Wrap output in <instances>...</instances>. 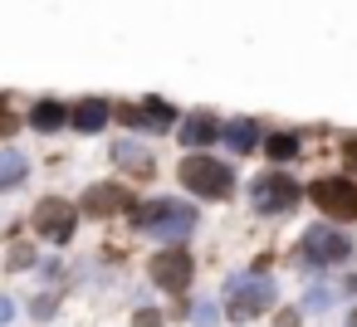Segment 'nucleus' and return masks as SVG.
Listing matches in <instances>:
<instances>
[{
  "label": "nucleus",
  "mask_w": 357,
  "mask_h": 327,
  "mask_svg": "<svg viewBox=\"0 0 357 327\" xmlns=\"http://www.w3.org/2000/svg\"><path fill=\"white\" fill-rule=\"evenodd\" d=\"M181 181H186L196 196H206V200H220V196H230V186H235V171H230V161H215V157H201V152H191V157L181 161Z\"/></svg>",
  "instance_id": "obj_1"
},
{
  "label": "nucleus",
  "mask_w": 357,
  "mask_h": 327,
  "mask_svg": "<svg viewBox=\"0 0 357 327\" xmlns=\"http://www.w3.org/2000/svg\"><path fill=\"white\" fill-rule=\"evenodd\" d=\"M132 220H137L142 230H152V239H186L191 225H196V215H191L181 200H152V205H137Z\"/></svg>",
  "instance_id": "obj_2"
},
{
  "label": "nucleus",
  "mask_w": 357,
  "mask_h": 327,
  "mask_svg": "<svg viewBox=\"0 0 357 327\" xmlns=\"http://www.w3.org/2000/svg\"><path fill=\"white\" fill-rule=\"evenodd\" d=\"M225 303H230V322H250V317H259L274 303V278L240 273V278L225 283Z\"/></svg>",
  "instance_id": "obj_3"
},
{
  "label": "nucleus",
  "mask_w": 357,
  "mask_h": 327,
  "mask_svg": "<svg viewBox=\"0 0 357 327\" xmlns=\"http://www.w3.org/2000/svg\"><path fill=\"white\" fill-rule=\"evenodd\" d=\"M308 200H313L323 215H333V220H352V215H357V186H352L347 176H323V181H313V186H308Z\"/></svg>",
  "instance_id": "obj_4"
},
{
  "label": "nucleus",
  "mask_w": 357,
  "mask_h": 327,
  "mask_svg": "<svg viewBox=\"0 0 357 327\" xmlns=\"http://www.w3.org/2000/svg\"><path fill=\"white\" fill-rule=\"evenodd\" d=\"M250 196H255V210H264V215H269V210H274V215H279V210H289V205H294V200H298V196H303V186H298V181H289V176H279V171H274V176H259V181H255V191H250Z\"/></svg>",
  "instance_id": "obj_5"
},
{
  "label": "nucleus",
  "mask_w": 357,
  "mask_h": 327,
  "mask_svg": "<svg viewBox=\"0 0 357 327\" xmlns=\"http://www.w3.org/2000/svg\"><path fill=\"white\" fill-rule=\"evenodd\" d=\"M35 230L54 244L74 239V200H40L35 205Z\"/></svg>",
  "instance_id": "obj_6"
},
{
  "label": "nucleus",
  "mask_w": 357,
  "mask_h": 327,
  "mask_svg": "<svg viewBox=\"0 0 357 327\" xmlns=\"http://www.w3.org/2000/svg\"><path fill=\"white\" fill-rule=\"evenodd\" d=\"M347 249H352V239H342V234L328 230V225H313V230L303 234V254H308L313 264H337V259H347Z\"/></svg>",
  "instance_id": "obj_7"
},
{
  "label": "nucleus",
  "mask_w": 357,
  "mask_h": 327,
  "mask_svg": "<svg viewBox=\"0 0 357 327\" xmlns=\"http://www.w3.org/2000/svg\"><path fill=\"white\" fill-rule=\"evenodd\" d=\"M152 278H157L167 293H181V288L191 283V254H186V249H162V254L152 259Z\"/></svg>",
  "instance_id": "obj_8"
},
{
  "label": "nucleus",
  "mask_w": 357,
  "mask_h": 327,
  "mask_svg": "<svg viewBox=\"0 0 357 327\" xmlns=\"http://www.w3.org/2000/svg\"><path fill=\"white\" fill-rule=\"evenodd\" d=\"M118 118L137 132H167L172 127V108L167 103H142V108H118Z\"/></svg>",
  "instance_id": "obj_9"
},
{
  "label": "nucleus",
  "mask_w": 357,
  "mask_h": 327,
  "mask_svg": "<svg viewBox=\"0 0 357 327\" xmlns=\"http://www.w3.org/2000/svg\"><path fill=\"white\" fill-rule=\"evenodd\" d=\"M108 118H113V108H108L103 98H84V103H74V108H69V122H74L79 132H98Z\"/></svg>",
  "instance_id": "obj_10"
},
{
  "label": "nucleus",
  "mask_w": 357,
  "mask_h": 327,
  "mask_svg": "<svg viewBox=\"0 0 357 327\" xmlns=\"http://www.w3.org/2000/svg\"><path fill=\"white\" fill-rule=\"evenodd\" d=\"M84 205H89V215H113V210L128 205V191L123 186H89Z\"/></svg>",
  "instance_id": "obj_11"
},
{
  "label": "nucleus",
  "mask_w": 357,
  "mask_h": 327,
  "mask_svg": "<svg viewBox=\"0 0 357 327\" xmlns=\"http://www.w3.org/2000/svg\"><path fill=\"white\" fill-rule=\"evenodd\" d=\"M113 161L123 171H132V176H147L152 171V152H142L137 142H113Z\"/></svg>",
  "instance_id": "obj_12"
},
{
  "label": "nucleus",
  "mask_w": 357,
  "mask_h": 327,
  "mask_svg": "<svg viewBox=\"0 0 357 327\" xmlns=\"http://www.w3.org/2000/svg\"><path fill=\"white\" fill-rule=\"evenodd\" d=\"M25 171H30V161L20 157V152H0V191H10V186H20L25 181Z\"/></svg>",
  "instance_id": "obj_13"
},
{
  "label": "nucleus",
  "mask_w": 357,
  "mask_h": 327,
  "mask_svg": "<svg viewBox=\"0 0 357 327\" xmlns=\"http://www.w3.org/2000/svg\"><path fill=\"white\" fill-rule=\"evenodd\" d=\"M181 137H186V147H211V142H215V137H220V127H215V122H211V118H191V122H186V132H181Z\"/></svg>",
  "instance_id": "obj_14"
},
{
  "label": "nucleus",
  "mask_w": 357,
  "mask_h": 327,
  "mask_svg": "<svg viewBox=\"0 0 357 327\" xmlns=\"http://www.w3.org/2000/svg\"><path fill=\"white\" fill-rule=\"evenodd\" d=\"M30 122H35L40 132H54V127H64V122H69V108H59V103H40Z\"/></svg>",
  "instance_id": "obj_15"
},
{
  "label": "nucleus",
  "mask_w": 357,
  "mask_h": 327,
  "mask_svg": "<svg viewBox=\"0 0 357 327\" xmlns=\"http://www.w3.org/2000/svg\"><path fill=\"white\" fill-rule=\"evenodd\" d=\"M225 142H230V152H250V147L259 142V127H255V122H230V127H225Z\"/></svg>",
  "instance_id": "obj_16"
},
{
  "label": "nucleus",
  "mask_w": 357,
  "mask_h": 327,
  "mask_svg": "<svg viewBox=\"0 0 357 327\" xmlns=\"http://www.w3.org/2000/svg\"><path fill=\"white\" fill-rule=\"evenodd\" d=\"M264 147H269V157H274V161H289V157L298 152V137H294V132H274Z\"/></svg>",
  "instance_id": "obj_17"
},
{
  "label": "nucleus",
  "mask_w": 357,
  "mask_h": 327,
  "mask_svg": "<svg viewBox=\"0 0 357 327\" xmlns=\"http://www.w3.org/2000/svg\"><path fill=\"white\" fill-rule=\"evenodd\" d=\"M191 322H196V327H215V322H220V317H215V303H196V308H191Z\"/></svg>",
  "instance_id": "obj_18"
},
{
  "label": "nucleus",
  "mask_w": 357,
  "mask_h": 327,
  "mask_svg": "<svg viewBox=\"0 0 357 327\" xmlns=\"http://www.w3.org/2000/svg\"><path fill=\"white\" fill-rule=\"evenodd\" d=\"M132 327H162V312H152V308H142V312L132 317Z\"/></svg>",
  "instance_id": "obj_19"
},
{
  "label": "nucleus",
  "mask_w": 357,
  "mask_h": 327,
  "mask_svg": "<svg viewBox=\"0 0 357 327\" xmlns=\"http://www.w3.org/2000/svg\"><path fill=\"white\" fill-rule=\"evenodd\" d=\"M54 303H59V298H54V293H45V298L35 303V317H45V312H54Z\"/></svg>",
  "instance_id": "obj_20"
},
{
  "label": "nucleus",
  "mask_w": 357,
  "mask_h": 327,
  "mask_svg": "<svg viewBox=\"0 0 357 327\" xmlns=\"http://www.w3.org/2000/svg\"><path fill=\"white\" fill-rule=\"evenodd\" d=\"M274 327H298V312H294V308H284V312L274 317Z\"/></svg>",
  "instance_id": "obj_21"
},
{
  "label": "nucleus",
  "mask_w": 357,
  "mask_h": 327,
  "mask_svg": "<svg viewBox=\"0 0 357 327\" xmlns=\"http://www.w3.org/2000/svg\"><path fill=\"white\" fill-rule=\"evenodd\" d=\"M25 264H30V249H25V244H20V249H15V254H10V269H25Z\"/></svg>",
  "instance_id": "obj_22"
},
{
  "label": "nucleus",
  "mask_w": 357,
  "mask_h": 327,
  "mask_svg": "<svg viewBox=\"0 0 357 327\" xmlns=\"http://www.w3.org/2000/svg\"><path fill=\"white\" fill-rule=\"evenodd\" d=\"M10 312H15V303H10V298H0V327L10 322Z\"/></svg>",
  "instance_id": "obj_23"
},
{
  "label": "nucleus",
  "mask_w": 357,
  "mask_h": 327,
  "mask_svg": "<svg viewBox=\"0 0 357 327\" xmlns=\"http://www.w3.org/2000/svg\"><path fill=\"white\" fill-rule=\"evenodd\" d=\"M10 127H15V118H10V113H6V108H0V137H6V132H10Z\"/></svg>",
  "instance_id": "obj_24"
},
{
  "label": "nucleus",
  "mask_w": 357,
  "mask_h": 327,
  "mask_svg": "<svg viewBox=\"0 0 357 327\" xmlns=\"http://www.w3.org/2000/svg\"><path fill=\"white\" fill-rule=\"evenodd\" d=\"M347 327H357V312H347Z\"/></svg>",
  "instance_id": "obj_25"
}]
</instances>
